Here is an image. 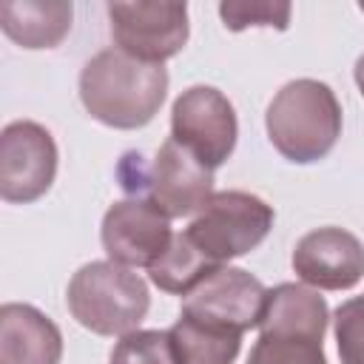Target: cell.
Wrapping results in <instances>:
<instances>
[{
  "label": "cell",
  "instance_id": "e0dca14e",
  "mask_svg": "<svg viewBox=\"0 0 364 364\" xmlns=\"http://www.w3.org/2000/svg\"><path fill=\"white\" fill-rule=\"evenodd\" d=\"M290 11H293L290 3H270V0H228L219 6V17L230 31H245L250 26L284 31L290 26Z\"/></svg>",
  "mask_w": 364,
  "mask_h": 364
},
{
  "label": "cell",
  "instance_id": "d6986e66",
  "mask_svg": "<svg viewBox=\"0 0 364 364\" xmlns=\"http://www.w3.org/2000/svg\"><path fill=\"white\" fill-rule=\"evenodd\" d=\"M333 333L341 364H364V296H353L336 307Z\"/></svg>",
  "mask_w": 364,
  "mask_h": 364
},
{
  "label": "cell",
  "instance_id": "52a82bcc",
  "mask_svg": "<svg viewBox=\"0 0 364 364\" xmlns=\"http://www.w3.org/2000/svg\"><path fill=\"white\" fill-rule=\"evenodd\" d=\"M100 239L111 262L151 270L173 242L171 216L151 196H128L105 210Z\"/></svg>",
  "mask_w": 364,
  "mask_h": 364
},
{
  "label": "cell",
  "instance_id": "5b68a950",
  "mask_svg": "<svg viewBox=\"0 0 364 364\" xmlns=\"http://www.w3.org/2000/svg\"><path fill=\"white\" fill-rule=\"evenodd\" d=\"M239 122L233 102L213 85L185 88L171 108V139L188 148L202 165L216 171L236 148Z\"/></svg>",
  "mask_w": 364,
  "mask_h": 364
},
{
  "label": "cell",
  "instance_id": "6da1fadb",
  "mask_svg": "<svg viewBox=\"0 0 364 364\" xmlns=\"http://www.w3.org/2000/svg\"><path fill=\"white\" fill-rule=\"evenodd\" d=\"M168 94V71L156 63H142L119 48L97 51L80 71V100L91 119L134 131L148 125Z\"/></svg>",
  "mask_w": 364,
  "mask_h": 364
},
{
  "label": "cell",
  "instance_id": "ba28073f",
  "mask_svg": "<svg viewBox=\"0 0 364 364\" xmlns=\"http://www.w3.org/2000/svg\"><path fill=\"white\" fill-rule=\"evenodd\" d=\"M57 176V142L40 122L14 119L0 134V196L28 205L48 193Z\"/></svg>",
  "mask_w": 364,
  "mask_h": 364
},
{
  "label": "cell",
  "instance_id": "ffe728a7",
  "mask_svg": "<svg viewBox=\"0 0 364 364\" xmlns=\"http://www.w3.org/2000/svg\"><path fill=\"white\" fill-rule=\"evenodd\" d=\"M353 77H355V85H358V91H361V97H364V54H361V57L355 60Z\"/></svg>",
  "mask_w": 364,
  "mask_h": 364
},
{
  "label": "cell",
  "instance_id": "7c38bea8",
  "mask_svg": "<svg viewBox=\"0 0 364 364\" xmlns=\"http://www.w3.org/2000/svg\"><path fill=\"white\" fill-rule=\"evenodd\" d=\"M63 333L34 304L0 307V364H60Z\"/></svg>",
  "mask_w": 364,
  "mask_h": 364
},
{
  "label": "cell",
  "instance_id": "8992f818",
  "mask_svg": "<svg viewBox=\"0 0 364 364\" xmlns=\"http://www.w3.org/2000/svg\"><path fill=\"white\" fill-rule=\"evenodd\" d=\"M111 37L119 51L162 65L176 57L188 43V6L171 0H136V3H108Z\"/></svg>",
  "mask_w": 364,
  "mask_h": 364
},
{
  "label": "cell",
  "instance_id": "8fae6325",
  "mask_svg": "<svg viewBox=\"0 0 364 364\" xmlns=\"http://www.w3.org/2000/svg\"><path fill=\"white\" fill-rule=\"evenodd\" d=\"M145 182H148V196L171 219L199 213L205 202L216 193L213 171L171 136L159 145L154 165L145 173Z\"/></svg>",
  "mask_w": 364,
  "mask_h": 364
},
{
  "label": "cell",
  "instance_id": "3957f363",
  "mask_svg": "<svg viewBox=\"0 0 364 364\" xmlns=\"http://www.w3.org/2000/svg\"><path fill=\"white\" fill-rule=\"evenodd\" d=\"M74 321L97 336H128L148 316L151 293L139 273L117 262L82 264L65 290Z\"/></svg>",
  "mask_w": 364,
  "mask_h": 364
},
{
  "label": "cell",
  "instance_id": "ac0fdd59",
  "mask_svg": "<svg viewBox=\"0 0 364 364\" xmlns=\"http://www.w3.org/2000/svg\"><path fill=\"white\" fill-rule=\"evenodd\" d=\"M108 364H176L168 341V330H134L119 336Z\"/></svg>",
  "mask_w": 364,
  "mask_h": 364
},
{
  "label": "cell",
  "instance_id": "9a60e30c",
  "mask_svg": "<svg viewBox=\"0 0 364 364\" xmlns=\"http://www.w3.org/2000/svg\"><path fill=\"white\" fill-rule=\"evenodd\" d=\"M216 267H222V264H216L213 259H208V256L185 236V230H182V233H173L171 247H168L165 256L148 270V276H151V282H154L159 290L173 293V296H188V293H191L202 279H208Z\"/></svg>",
  "mask_w": 364,
  "mask_h": 364
},
{
  "label": "cell",
  "instance_id": "277c9868",
  "mask_svg": "<svg viewBox=\"0 0 364 364\" xmlns=\"http://www.w3.org/2000/svg\"><path fill=\"white\" fill-rule=\"evenodd\" d=\"M276 222L273 208L247 191H216L191 219L185 236L216 264L259 247Z\"/></svg>",
  "mask_w": 364,
  "mask_h": 364
},
{
  "label": "cell",
  "instance_id": "2e32d148",
  "mask_svg": "<svg viewBox=\"0 0 364 364\" xmlns=\"http://www.w3.org/2000/svg\"><path fill=\"white\" fill-rule=\"evenodd\" d=\"M247 364H327L324 336L296 330H259Z\"/></svg>",
  "mask_w": 364,
  "mask_h": 364
},
{
  "label": "cell",
  "instance_id": "5bb4252c",
  "mask_svg": "<svg viewBox=\"0 0 364 364\" xmlns=\"http://www.w3.org/2000/svg\"><path fill=\"white\" fill-rule=\"evenodd\" d=\"M176 364H233L242 350V333L179 313L168 330Z\"/></svg>",
  "mask_w": 364,
  "mask_h": 364
},
{
  "label": "cell",
  "instance_id": "4fadbf2b",
  "mask_svg": "<svg viewBox=\"0 0 364 364\" xmlns=\"http://www.w3.org/2000/svg\"><path fill=\"white\" fill-rule=\"evenodd\" d=\"M74 6L68 0H3L0 28L20 48H54L71 31Z\"/></svg>",
  "mask_w": 364,
  "mask_h": 364
},
{
  "label": "cell",
  "instance_id": "7a4b0ae2",
  "mask_svg": "<svg viewBox=\"0 0 364 364\" xmlns=\"http://www.w3.org/2000/svg\"><path fill=\"white\" fill-rule=\"evenodd\" d=\"M341 102L336 91L313 77L284 82L264 111L270 145L296 165L324 159L341 136Z\"/></svg>",
  "mask_w": 364,
  "mask_h": 364
},
{
  "label": "cell",
  "instance_id": "30bf717a",
  "mask_svg": "<svg viewBox=\"0 0 364 364\" xmlns=\"http://www.w3.org/2000/svg\"><path fill=\"white\" fill-rule=\"evenodd\" d=\"M290 264L307 287L350 290L364 276V245L344 228H316L296 242Z\"/></svg>",
  "mask_w": 364,
  "mask_h": 364
},
{
  "label": "cell",
  "instance_id": "44dd1931",
  "mask_svg": "<svg viewBox=\"0 0 364 364\" xmlns=\"http://www.w3.org/2000/svg\"><path fill=\"white\" fill-rule=\"evenodd\" d=\"M358 9H361V11H364V3H361V6H358Z\"/></svg>",
  "mask_w": 364,
  "mask_h": 364
},
{
  "label": "cell",
  "instance_id": "9c48e42d",
  "mask_svg": "<svg viewBox=\"0 0 364 364\" xmlns=\"http://www.w3.org/2000/svg\"><path fill=\"white\" fill-rule=\"evenodd\" d=\"M264 304L267 287L256 276H250L242 267L222 264L208 279H202L188 296H182L179 313L245 336L250 327H259Z\"/></svg>",
  "mask_w": 364,
  "mask_h": 364
}]
</instances>
